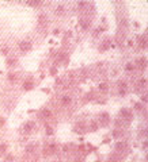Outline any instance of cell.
<instances>
[{"mask_svg":"<svg viewBox=\"0 0 148 162\" xmlns=\"http://www.w3.org/2000/svg\"><path fill=\"white\" fill-rule=\"evenodd\" d=\"M101 122H102V124H103V126H106L107 122H109V116H107V113H102V116H101Z\"/></svg>","mask_w":148,"mask_h":162,"instance_id":"cell-1","label":"cell"},{"mask_svg":"<svg viewBox=\"0 0 148 162\" xmlns=\"http://www.w3.org/2000/svg\"><path fill=\"white\" fill-rule=\"evenodd\" d=\"M25 126H26V127H25V130L29 132V131H30V130H31V127H33V123H31V122H29V123H26Z\"/></svg>","mask_w":148,"mask_h":162,"instance_id":"cell-2","label":"cell"}]
</instances>
